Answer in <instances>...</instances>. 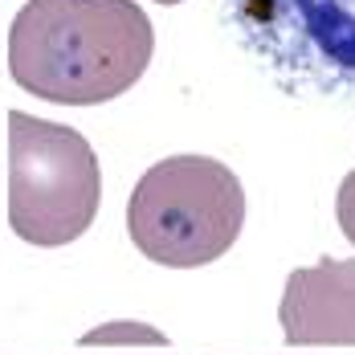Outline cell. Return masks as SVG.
Wrapping results in <instances>:
<instances>
[{"instance_id": "1", "label": "cell", "mask_w": 355, "mask_h": 355, "mask_svg": "<svg viewBox=\"0 0 355 355\" xmlns=\"http://www.w3.org/2000/svg\"><path fill=\"white\" fill-rule=\"evenodd\" d=\"M155 53L135 0H29L8 29V73L58 107H98L127 94Z\"/></svg>"}, {"instance_id": "2", "label": "cell", "mask_w": 355, "mask_h": 355, "mask_svg": "<svg viewBox=\"0 0 355 355\" xmlns=\"http://www.w3.org/2000/svg\"><path fill=\"white\" fill-rule=\"evenodd\" d=\"M245 225V188L220 159L172 155L151 164L127 200V233L147 261L196 270L225 257Z\"/></svg>"}, {"instance_id": "3", "label": "cell", "mask_w": 355, "mask_h": 355, "mask_svg": "<svg viewBox=\"0 0 355 355\" xmlns=\"http://www.w3.org/2000/svg\"><path fill=\"white\" fill-rule=\"evenodd\" d=\"M103 200L98 155L73 127L8 110V225L21 241L58 249L78 241Z\"/></svg>"}, {"instance_id": "4", "label": "cell", "mask_w": 355, "mask_h": 355, "mask_svg": "<svg viewBox=\"0 0 355 355\" xmlns=\"http://www.w3.org/2000/svg\"><path fill=\"white\" fill-rule=\"evenodd\" d=\"M253 58L298 94H355V0H225Z\"/></svg>"}, {"instance_id": "5", "label": "cell", "mask_w": 355, "mask_h": 355, "mask_svg": "<svg viewBox=\"0 0 355 355\" xmlns=\"http://www.w3.org/2000/svg\"><path fill=\"white\" fill-rule=\"evenodd\" d=\"M282 339L290 347H355V261L322 257L286 278Z\"/></svg>"}, {"instance_id": "6", "label": "cell", "mask_w": 355, "mask_h": 355, "mask_svg": "<svg viewBox=\"0 0 355 355\" xmlns=\"http://www.w3.org/2000/svg\"><path fill=\"white\" fill-rule=\"evenodd\" d=\"M82 347H168V335L135 319H114L82 335Z\"/></svg>"}, {"instance_id": "7", "label": "cell", "mask_w": 355, "mask_h": 355, "mask_svg": "<svg viewBox=\"0 0 355 355\" xmlns=\"http://www.w3.org/2000/svg\"><path fill=\"white\" fill-rule=\"evenodd\" d=\"M335 216H339L343 237L355 245V172H347V176H343V184H339V196H335Z\"/></svg>"}, {"instance_id": "8", "label": "cell", "mask_w": 355, "mask_h": 355, "mask_svg": "<svg viewBox=\"0 0 355 355\" xmlns=\"http://www.w3.org/2000/svg\"><path fill=\"white\" fill-rule=\"evenodd\" d=\"M155 4H180V0H155Z\"/></svg>"}]
</instances>
